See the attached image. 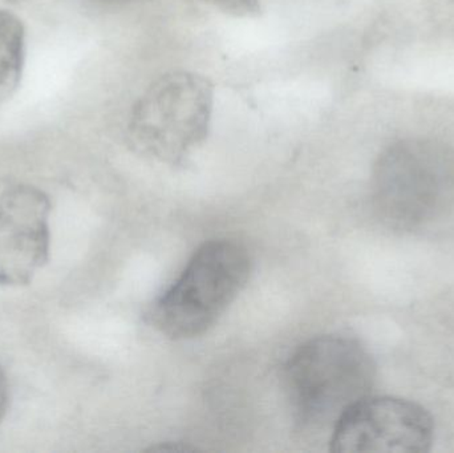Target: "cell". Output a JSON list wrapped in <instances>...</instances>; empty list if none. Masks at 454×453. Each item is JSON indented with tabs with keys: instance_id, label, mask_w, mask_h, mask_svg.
<instances>
[{
	"instance_id": "5b68a950",
	"label": "cell",
	"mask_w": 454,
	"mask_h": 453,
	"mask_svg": "<svg viewBox=\"0 0 454 453\" xmlns=\"http://www.w3.org/2000/svg\"><path fill=\"white\" fill-rule=\"evenodd\" d=\"M434 422L420 404L394 396H365L333 427L330 451L428 452Z\"/></svg>"
},
{
	"instance_id": "52a82bcc",
	"label": "cell",
	"mask_w": 454,
	"mask_h": 453,
	"mask_svg": "<svg viewBox=\"0 0 454 453\" xmlns=\"http://www.w3.org/2000/svg\"><path fill=\"white\" fill-rule=\"evenodd\" d=\"M26 31L18 16L0 10V103L10 98L23 74Z\"/></svg>"
},
{
	"instance_id": "277c9868",
	"label": "cell",
	"mask_w": 454,
	"mask_h": 453,
	"mask_svg": "<svg viewBox=\"0 0 454 453\" xmlns=\"http://www.w3.org/2000/svg\"><path fill=\"white\" fill-rule=\"evenodd\" d=\"M213 105L215 88L201 74H162L133 105L128 124L130 141L149 156L181 161L207 138Z\"/></svg>"
},
{
	"instance_id": "7a4b0ae2",
	"label": "cell",
	"mask_w": 454,
	"mask_h": 453,
	"mask_svg": "<svg viewBox=\"0 0 454 453\" xmlns=\"http://www.w3.org/2000/svg\"><path fill=\"white\" fill-rule=\"evenodd\" d=\"M251 273L247 250L230 239L205 242L181 276L148 311L152 326L170 340L209 332L245 289Z\"/></svg>"
},
{
	"instance_id": "3957f363",
	"label": "cell",
	"mask_w": 454,
	"mask_h": 453,
	"mask_svg": "<svg viewBox=\"0 0 454 453\" xmlns=\"http://www.w3.org/2000/svg\"><path fill=\"white\" fill-rule=\"evenodd\" d=\"M372 202L384 225L416 231L454 207V152L431 141H403L378 160Z\"/></svg>"
},
{
	"instance_id": "30bf717a",
	"label": "cell",
	"mask_w": 454,
	"mask_h": 453,
	"mask_svg": "<svg viewBox=\"0 0 454 453\" xmlns=\"http://www.w3.org/2000/svg\"><path fill=\"white\" fill-rule=\"evenodd\" d=\"M96 2L103 3V4H121V3L129 2V0H96Z\"/></svg>"
},
{
	"instance_id": "ba28073f",
	"label": "cell",
	"mask_w": 454,
	"mask_h": 453,
	"mask_svg": "<svg viewBox=\"0 0 454 453\" xmlns=\"http://www.w3.org/2000/svg\"><path fill=\"white\" fill-rule=\"evenodd\" d=\"M237 18H250L261 12V0H201Z\"/></svg>"
},
{
	"instance_id": "8992f818",
	"label": "cell",
	"mask_w": 454,
	"mask_h": 453,
	"mask_svg": "<svg viewBox=\"0 0 454 453\" xmlns=\"http://www.w3.org/2000/svg\"><path fill=\"white\" fill-rule=\"evenodd\" d=\"M50 201L32 186L0 196V285L29 284L50 254Z\"/></svg>"
},
{
	"instance_id": "9c48e42d",
	"label": "cell",
	"mask_w": 454,
	"mask_h": 453,
	"mask_svg": "<svg viewBox=\"0 0 454 453\" xmlns=\"http://www.w3.org/2000/svg\"><path fill=\"white\" fill-rule=\"evenodd\" d=\"M7 407H8L7 378H5L4 371H3L2 366H0V423H2L3 418H4L5 412H7Z\"/></svg>"
},
{
	"instance_id": "6da1fadb",
	"label": "cell",
	"mask_w": 454,
	"mask_h": 453,
	"mask_svg": "<svg viewBox=\"0 0 454 453\" xmlns=\"http://www.w3.org/2000/svg\"><path fill=\"white\" fill-rule=\"evenodd\" d=\"M376 367L359 340L323 335L303 343L285 367V387L296 423L333 428L360 399L371 395Z\"/></svg>"
}]
</instances>
